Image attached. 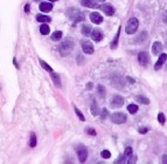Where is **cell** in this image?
Wrapping results in <instances>:
<instances>
[{
	"instance_id": "6da1fadb",
	"label": "cell",
	"mask_w": 167,
	"mask_h": 164,
	"mask_svg": "<svg viewBox=\"0 0 167 164\" xmlns=\"http://www.w3.org/2000/svg\"><path fill=\"white\" fill-rule=\"evenodd\" d=\"M74 46H75L74 41L68 38V39H65L64 41L61 42V45L58 46V52H60V54L62 56H67L68 54L71 53V50L74 49Z\"/></svg>"
},
{
	"instance_id": "7a4b0ae2",
	"label": "cell",
	"mask_w": 167,
	"mask_h": 164,
	"mask_svg": "<svg viewBox=\"0 0 167 164\" xmlns=\"http://www.w3.org/2000/svg\"><path fill=\"white\" fill-rule=\"evenodd\" d=\"M67 15L68 18H70L74 22H79V21H83L84 20V14L83 12H81L79 10L75 8V7H71L67 11Z\"/></svg>"
},
{
	"instance_id": "3957f363",
	"label": "cell",
	"mask_w": 167,
	"mask_h": 164,
	"mask_svg": "<svg viewBox=\"0 0 167 164\" xmlns=\"http://www.w3.org/2000/svg\"><path fill=\"white\" fill-rule=\"evenodd\" d=\"M138 26H139V21L137 18H131L129 19L127 24H126V33L127 34H134L138 29Z\"/></svg>"
},
{
	"instance_id": "277c9868",
	"label": "cell",
	"mask_w": 167,
	"mask_h": 164,
	"mask_svg": "<svg viewBox=\"0 0 167 164\" xmlns=\"http://www.w3.org/2000/svg\"><path fill=\"white\" fill-rule=\"evenodd\" d=\"M76 150H77V157H78L79 162L81 163H84L87 160V157H88V150H87V148L83 144H79Z\"/></svg>"
},
{
	"instance_id": "5b68a950",
	"label": "cell",
	"mask_w": 167,
	"mask_h": 164,
	"mask_svg": "<svg viewBox=\"0 0 167 164\" xmlns=\"http://www.w3.org/2000/svg\"><path fill=\"white\" fill-rule=\"evenodd\" d=\"M111 121L116 124H123L126 122V115L123 113H115L111 115Z\"/></svg>"
},
{
	"instance_id": "8992f818",
	"label": "cell",
	"mask_w": 167,
	"mask_h": 164,
	"mask_svg": "<svg viewBox=\"0 0 167 164\" xmlns=\"http://www.w3.org/2000/svg\"><path fill=\"white\" fill-rule=\"evenodd\" d=\"M138 62H139V64L143 66V67L147 66L148 62H150V56H148V54H147L146 52H140V53L138 54Z\"/></svg>"
},
{
	"instance_id": "52a82bcc",
	"label": "cell",
	"mask_w": 167,
	"mask_h": 164,
	"mask_svg": "<svg viewBox=\"0 0 167 164\" xmlns=\"http://www.w3.org/2000/svg\"><path fill=\"white\" fill-rule=\"evenodd\" d=\"M82 50L86 54H93L95 48H94V45L90 41L84 40V41H82Z\"/></svg>"
},
{
	"instance_id": "ba28073f",
	"label": "cell",
	"mask_w": 167,
	"mask_h": 164,
	"mask_svg": "<svg viewBox=\"0 0 167 164\" xmlns=\"http://www.w3.org/2000/svg\"><path fill=\"white\" fill-rule=\"evenodd\" d=\"M110 104H111L112 108H119V107H122V106L124 104V99H123L120 95H115V96L112 97Z\"/></svg>"
},
{
	"instance_id": "9c48e42d",
	"label": "cell",
	"mask_w": 167,
	"mask_h": 164,
	"mask_svg": "<svg viewBox=\"0 0 167 164\" xmlns=\"http://www.w3.org/2000/svg\"><path fill=\"white\" fill-rule=\"evenodd\" d=\"M100 8H101V11H102L103 13H105L108 17H112V15L115 14V10H113V7H112L111 5H109V4H103Z\"/></svg>"
},
{
	"instance_id": "30bf717a",
	"label": "cell",
	"mask_w": 167,
	"mask_h": 164,
	"mask_svg": "<svg viewBox=\"0 0 167 164\" xmlns=\"http://www.w3.org/2000/svg\"><path fill=\"white\" fill-rule=\"evenodd\" d=\"M167 61V54H165V53H162V54H160L159 55V59H158V61L155 62V64H154V69L155 70H159L162 66H164V63Z\"/></svg>"
},
{
	"instance_id": "8fae6325",
	"label": "cell",
	"mask_w": 167,
	"mask_h": 164,
	"mask_svg": "<svg viewBox=\"0 0 167 164\" xmlns=\"http://www.w3.org/2000/svg\"><path fill=\"white\" fill-rule=\"evenodd\" d=\"M90 20H91V22H94L96 25H100V24L103 22V17L97 12H93L90 14Z\"/></svg>"
},
{
	"instance_id": "7c38bea8",
	"label": "cell",
	"mask_w": 167,
	"mask_h": 164,
	"mask_svg": "<svg viewBox=\"0 0 167 164\" xmlns=\"http://www.w3.org/2000/svg\"><path fill=\"white\" fill-rule=\"evenodd\" d=\"M81 4L88 8H97L98 7V4L96 0H81Z\"/></svg>"
},
{
	"instance_id": "4fadbf2b",
	"label": "cell",
	"mask_w": 167,
	"mask_h": 164,
	"mask_svg": "<svg viewBox=\"0 0 167 164\" xmlns=\"http://www.w3.org/2000/svg\"><path fill=\"white\" fill-rule=\"evenodd\" d=\"M91 38H93V40H94V41L100 42V41L103 39V33H102V31H101V29H98V28L94 29V31L91 32Z\"/></svg>"
},
{
	"instance_id": "5bb4252c",
	"label": "cell",
	"mask_w": 167,
	"mask_h": 164,
	"mask_svg": "<svg viewBox=\"0 0 167 164\" xmlns=\"http://www.w3.org/2000/svg\"><path fill=\"white\" fill-rule=\"evenodd\" d=\"M161 50H162V43L159 42V41H155V42L153 43V46H152V53H153V55L160 54Z\"/></svg>"
},
{
	"instance_id": "9a60e30c",
	"label": "cell",
	"mask_w": 167,
	"mask_h": 164,
	"mask_svg": "<svg viewBox=\"0 0 167 164\" xmlns=\"http://www.w3.org/2000/svg\"><path fill=\"white\" fill-rule=\"evenodd\" d=\"M50 77H51L53 82L55 83V86H56L57 88H61L62 83H61V77H60V75L56 74V73H50Z\"/></svg>"
},
{
	"instance_id": "2e32d148",
	"label": "cell",
	"mask_w": 167,
	"mask_h": 164,
	"mask_svg": "<svg viewBox=\"0 0 167 164\" xmlns=\"http://www.w3.org/2000/svg\"><path fill=\"white\" fill-rule=\"evenodd\" d=\"M39 8H40V11L47 13V12H49V11L53 10V4H50V3H41L39 5Z\"/></svg>"
},
{
	"instance_id": "e0dca14e",
	"label": "cell",
	"mask_w": 167,
	"mask_h": 164,
	"mask_svg": "<svg viewBox=\"0 0 167 164\" xmlns=\"http://www.w3.org/2000/svg\"><path fill=\"white\" fill-rule=\"evenodd\" d=\"M90 110H91V114L94 115V116H97L98 115V106H97V103H96V100L93 97L91 99V107H90Z\"/></svg>"
},
{
	"instance_id": "ac0fdd59",
	"label": "cell",
	"mask_w": 167,
	"mask_h": 164,
	"mask_svg": "<svg viewBox=\"0 0 167 164\" xmlns=\"http://www.w3.org/2000/svg\"><path fill=\"white\" fill-rule=\"evenodd\" d=\"M36 20L41 24H47V22H50L51 21V18L48 17V15H42V14H39L36 15Z\"/></svg>"
},
{
	"instance_id": "d6986e66",
	"label": "cell",
	"mask_w": 167,
	"mask_h": 164,
	"mask_svg": "<svg viewBox=\"0 0 167 164\" xmlns=\"http://www.w3.org/2000/svg\"><path fill=\"white\" fill-rule=\"evenodd\" d=\"M119 34H120V27H118V31H117V34L115 35V38H113V40H112V42H111V49H115V48H117V46H118V39H119Z\"/></svg>"
},
{
	"instance_id": "ffe728a7",
	"label": "cell",
	"mask_w": 167,
	"mask_h": 164,
	"mask_svg": "<svg viewBox=\"0 0 167 164\" xmlns=\"http://www.w3.org/2000/svg\"><path fill=\"white\" fill-rule=\"evenodd\" d=\"M136 100H137L139 103H141V104H150V100H148L146 96H144V95H137V96H136Z\"/></svg>"
},
{
	"instance_id": "44dd1931",
	"label": "cell",
	"mask_w": 167,
	"mask_h": 164,
	"mask_svg": "<svg viewBox=\"0 0 167 164\" xmlns=\"http://www.w3.org/2000/svg\"><path fill=\"white\" fill-rule=\"evenodd\" d=\"M39 62H40V64H41V67H42L43 69H46V70L49 71V73H53V68H51L47 62H45L42 59H39Z\"/></svg>"
},
{
	"instance_id": "7402d4cb",
	"label": "cell",
	"mask_w": 167,
	"mask_h": 164,
	"mask_svg": "<svg viewBox=\"0 0 167 164\" xmlns=\"http://www.w3.org/2000/svg\"><path fill=\"white\" fill-rule=\"evenodd\" d=\"M40 32H41V34H43V35L49 34V32H50L49 26H48L47 24H42V25L40 26Z\"/></svg>"
},
{
	"instance_id": "603a6c76",
	"label": "cell",
	"mask_w": 167,
	"mask_h": 164,
	"mask_svg": "<svg viewBox=\"0 0 167 164\" xmlns=\"http://www.w3.org/2000/svg\"><path fill=\"white\" fill-rule=\"evenodd\" d=\"M62 35H63V33H62L61 31H56V32H54V33L51 34V40H53V41H58V40H61Z\"/></svg>"
},
{
	"instance_id": "cb8c5ba5",
	"label": "cell",
	"mask_w": 167,
	"mask_h": 164,
	"mask_svg": "<svg viewBox=\"0 0 167 164\" xmlns=\"http://www.w3.org/2000/svg\"><path fill=\"white\" fill-rule=\"evenodd\" d=\"M82 34L86 35V36L91 35V28H90V26H88V25H83V27H82Z\"/></svg>"
},
{
	"instance_id": "d4e9b609",
	"label": "cell",
	"mask_w": 167,
	"mask_h": 164,
	"mask_svg": "<svg viewBox=\"0 0 167 164\" xmlns=\"http://www.w3.org/2000/svg\"><path fill=\"white\" fill-rule=\"evenodd\" d=\"M97 94H98L102 99L105 97V88H104L103 85H98V86H97Z\"/></svg>"
},
{
	"instance_id": "484cf974",
	"label": "cell",
	"mask_w": 167,
	"mask_h": 164,
	"mask_svg": "<svg viewBox=\"0 0 167 164\" xmlns=\"http://www.w3.org/2000/svg\"><path fill=\"white\" fill-rule=\"evenodd\" d=\"M127 110H129V113H130V114H136V113L138 111V106H137V104L131 103V104H129V106H127Z\"/></svg>"
},
{
	"instance_id": "4316f807",
	"label": "cell",
	"mask_w": 167,
	"mask_h": 164,
	"mask_svg": "<svg viewBox=\"0 0 167 164\" xmlns=\"http://www.w3.org/2000/svg\"><path fill=\"white\" fill-rule=\"evenodd\" d=\"M36 145V136L35 134H31V138H29V146L34 148Z\"/></svg>"
},
{
	"instance_id": "83f0119b",
	"label": "cell",
	"mask_w": 167,
	"mask_h": 164,
	"mask_svg": "<svg viewBox=\"0 0 167 164\" xmlns=\"http://www.w3.org/2000/svg\"><path fill=\"white\" fill-rule=\"evenodd\" d=\"M74 109H75V113H76V115H77V117L81 120V121H86V117L83 116V114H82V111H79V109L76 107V106H74Z\"/></svg>"
},
{
	"instance_id": "f1b7e54d",
	"label": "cell",
	"mask_w": 167,
	"mask_h": 164,
	"mask_svg": "<svg viewBox=\"0 0 167 164\" xmlns=\"http://www.w3.org/2000/svg\"><path fill=\"white\" fill-rule=\"evenodd\" d=\"M117 83H119V87H120V89H122V87L124 86V82H123V78H119V80H117V78H113V80H112V85L117 87Z\"/></svg>"
},
{
	"instance_id": "f546056e",
	"label": "cell",
	"mask_w": 167,
	"mask_h": 164,
	"mask_svg": "<svg viewBox=\"0 0 167 164\" xmlns=\"http://www.w3.org/2000/svg\"><path fill=\"white\" fill-rule=\"evenodd\" d=\"M158 121H159L160 124H164V123L166 122V117H165V115H164L162 113H159V114H158Z\"/></svg>"
},
{
	"instance_id": "4dcf8cb0",
	"label": "cell",
	"mask_w": 167,
	"mask_h": 164,
	"mask_svg": "<svg viewBox=\"0 0 167 164\" xmlns=\"http://www.w3.org/2000/svg\"><path fill=\"white\" fill-rule=\"evenodd\" d=\"M132 152H133L132 148H130V146H129V148H126V149H125V151H124V156L126 157V159H129V157L132 155Z\"/></svg>"
},
{
	"instance_id": "1f68e13d",
	"label": "cell",
	"mask_w": 167,
	"mask_h": 164,
	"mask_svg": "<svg viewBox=\"0 0 167 164\" xmlns=\"http://www.w3.org/2000/svg\"><path fill=\"white\" fill-rule=\"evenodd\" d=\"M101 156H102V158H110L111 157V152L109 151V150H103L102 152H101Z\"/></svg>"
},
{
	"instance_id": "d6a6232c",
	"label": "cell",
	"mask_w": 167,
	"mask_h": 164,
	"mask_svg": "<svg viewBox=\"0 0 167 164\" xmlns=\"http://www.w3.org/2000/svg\"><path fill=\"white\" fill-rule=\"evenodd\" d=\"M76 60H77V61H76L77 64H79V66H81V64H84V62H86V61H84V57H83L82 55H79V54L76 56Z\"/></svg>"
},
{
	"instance_id": "836d02e7",
	"label": "cell",
	"mask_w": 167,
	"mask_h": 164,
	"mask_svg": "<svg viewBox=\"0 0 167 164\" xmlns=\"http://www.w3.org/2000/svg\"><path fill=\"white\" fill-rule=\"evenodd\" d=\"M137 162V156L136 155H131L130 157H129V159H127V163H130V164H132V163H136Z\"/></svg>"
},
{
	"instance_id": "e575fe53",
	"label": "cell",
	"mask_w": 167,
	"mask_h": 164,
	"mask_svg": "<svg viewBox=\"0 0 167 164\" xmlns=\"http://www.w3.org/2000/svg\"><path fill=\"white\" fill-rule=\"evenodd\" d=\"M108 115H109V111H108V109H106V108H104V109L102 110V115H101L102 120H105V118L108 117Z\"/></svg>"
},
{
	"instance_id": "d590c367",
	"label": "cell",
	"mask_w": 167,
	"mask_h": 164,
	"mask_svg": "<svg viewBox=\"0 0 167 164\" xmlns=\"http://www.w3.org/2000/svg\"><path fill=\"white\" fill-rule=\"evenodd\" d=\"M86 131H87L88 134L93 135V136H96V131H95L94 129H91V128H88V129H86Z\"/></svg>"
},
{
	"instance_id": "8d00e7d4",
	"label": "cell",
	"mask_w": 167,
	"mask_h": 164,
	"mask_svg": "<svg viewBox=\"0 0 167 164\" xmlns=\"http://www.w3.org/2000/svg\"><path fill=\"white\" fill-rule=\"evenodd\" d=\"M140 134H146L147 131H148V129L147 128H139V130H138Z\"/></svg>"
},
{
	"instance_id": "74e56055",
	"label": "cell",
	"mask_w": 167,
	"mask_h": 164,
	"mask_svg": "<svg viewBox=\"0 0 167 164\" xmlns=\"http://www.w3.org/2000/svg\"><path fill=\"white\" fill-rule=\"evenodd\" d=\"M87 89H88V90L93 89V83H91V82H89V83H87Z\"/></svg>"
},
{
	"instance_id": "f35d334b",
	"label": "cell",
	"mask_w": 167,
	"mask_h": 164,
	"mask_svg": "<svg viewBox=\"0 0 167 164\" xmlns=\"http://www.w3.org/2000/svg\"><path fill=\"white\" fill-rule=\"evenodd\" d=\"M126 80L130 82V83H134V80H133L132 77H130V76H127V77H126Z\"/></svg>"
},
{
	"instance_id": "ab89813d",
	"label": "cell",
	"mask_w": 167,
	"mask_h": 164,
	"mask_svg": "<svg viewBox=\"0 0 167 164\" xmlns=\"http://www.w3.org/2000/svg\"><path fill=\"white\" fill-rule=\"evenodd\" d=\"M25 12H26V13H29V4H27V5L25 6Z\"/></svg>"
},
{
	"instance_id": "60d3db41",
	"label": "cell",
	"mask_w": 167,
	"mask_h": 164,
	"mask_svg": "<svg viewBox=\"0 0 167 164\" xmlns=\"http://www.w3.org/2000/svg\"><path fill=\"white\" fill-rule=\"evenodd\" d=\"M161 159H162V162H164V163H167V155H164Z\"/></svg>"
},
{
	"instance_id": "b9f144b4",
	"label": "cell",
	"mask_w": 167,
	"mask_h": 164,
	"mask_svg": "<svg viewBox=\"0 0 167 164\" xmlns=\"http://www.w3.org/2000/svg\"><path fill=\"white\" fill-rule=\"evenodd\" d=\"M97 3H103V1H105V0H96Z\"/></svg>"
},
{
	"instance_id": "7bdbcfd3",
	"label": "cell",
	"mask_w": 167,
	"mask_h": 164,
	"mask_svg": "<svg viewBox=\"0 0 167 164\" xmlns=\"http://www.w3.org/2000/svg\"><path fill=\"white\" fill-rule=\"evenodd\" d=\"M49 1H51V3H54V1H57V0H49Z\"/></svg>"
},
{
	"instance_id": "ee69618b",
	"label": "cell",
	"mask_w": 167,
	"mask_h": 164,
	"mask_svg": "<svg viewBox=\"0 0 167 164\" xmlns=\"http://www.w3.org/2000/svg\"><path fill=\"white\" fill-rule=\"evenodd\" d=\"M35 1H39V0H35Z\"/></svg>"
}]
</instances>
